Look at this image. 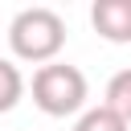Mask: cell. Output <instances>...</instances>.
Wrapping results in <instances>:
<instances>
[{"label": "cell", "mask_w": 131, "mask_h": 131, "mask_svg": "<svg viewBox=\"0 0 131 131\" xmlns=\"http://www.w3.org/2000/svg\"><path fill=\"white\" fill-rule=\"evenodd\" d=\"M66 45V20L53 12V8H20L8 25V49L16 61H33V66H49L57 61Z\"/></svg>", "instance_id": "cell-1"}, {"label": "cell", "mask_w": 131, "mask_h": 131, "mask_svg": "<svg viewBox=\"0 0 131 131\" xmlns=\"http://www.w3.org/2000/svg\"><path fill=\"white\" fill-rule=\"evenodd\" d=\"M33 106L49 119H66V115H82L86 111V98H90V82L78 66L70 61H49V66H37L33 74Z\"/></svg>", "instance_id": "cell-2"}, {"label": "cell", "mask_w": 131, "mask_h": 131, "mask_svg": "<svg viewBox=\"0 0 131 131\" xmlns=\"http://www.w3.org/2000/svg\"><path fill=\"white\" fill-rule=\"evenodd\" d=\"M90 25L98 37L127 45L131 41V0H94L90 4Z\"/></svg>", "instance_id": "cell-3"}, {"label": "cell", "mask_w": 131, "mask_h": 131, "mask_svg": "<svg viewBox=\"0 0 131 131\" xmlns=\"http://www.w3.org/2000/svg\"><path fill=\"white\" fill-rule=\"evenodd\" d=\"M102 106L115 111V115L131 127V66L119 70V74H111V82H106V90H102Z\"/></svg>", "instance_id": "cell-4"}, {"label": "cell", "mask_w": 131, "mask_h": 131, "mask_svg": "<svg viewBox=\"0 0 131 131\" xmlns=\"http://www.w3.org/2000/svg\"><path fill=\"white\" fill-rule=\"evenodd\" d=\"M20 98H25V74L16 70V61L0 57V115H8Z\"/></svg>", "instance_id": "cell-5"}, {"label": "cell", "mask_w": 131, "mask_h": 131, "mask_svg": "<svg viewBox=\"0 0 131 131\" xmlns=\"http://www.w3.org/2000/svg\"><path fill=\"white\" fill-rule=\"evenodd\" d=\"M74 131H131V127H127L115 111H106V106L98 102V106H86V111L78 115Z\"/></svg>", "instance_id": "cell-6"}]
</instances>
